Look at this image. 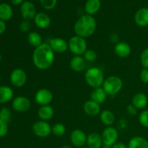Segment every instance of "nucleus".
<instances>
[{
	"label": "nucleus",
	"mask_w": 148,
	"mask_h": 148,
	"mask_svg": "<svg viewBox=\"0 0 148 148\" xmlns=\"http://www.w3.org/2000/svg\"><path fill=\"white\" fill-rule=\"evenodd\" d=\"M54 52L49 43H43L35 49L33 53V63L40 70L49 69L54 62Z\"/></svg>",
	"instance_id": "f257e3e1"
},
{
	"label": "nucleus",
	"mask_w": 148,
	"mask_h": 148,
	"mask_svg": "<svg viewBox=\"0 0 148 148\" xmlns=\"http://www.w3.org/2000/svg\"><path fill=\"white\" fill-rule=\"evenodd\" d=\"M97 23L95 19L92 15L84 14L81 16L74 25L75 35L87 38L92 36L95 32Z\"/></svg>",
	"instance_id": "f03ea898"
},
{
	"label": "nucleus",
	"mask_w": 148,
	"mask_h": 148,
	"mask_svg": "<svg viewBox=\"0 0 148 148\" xmlns=\"http://www.w3.org/2000/svg\"><path fill=\"white\" fill-rule=\"evenodd\" d=\"M85 80L86 83L93 89L101 88L105 80L103 72L98 67L90 68L85 72Z\"/></svg>",
	"instance_id": "7ed1b4c3"
},
{
	"label": "nucleus",
	"mask_w": 148,
	"mask_h": 148,
	"mask_svg": "<svg viewBox=\"0 0 148 148\" xmlns=\"http://www.w3.org/2000/svg\"><path fill=\"white\" fill-rule=\"evenodd\" d=\"M102 88L109 96L117 95L123 88V81L119 77L112 75L105 79Z\"/></svg>",
	"instance_id": "20e7f679"
},
{
	"label": "nucleus",
	"mask_w": 148,
	"mask_h": 148,
	"mask_svg": "<svg viewBox=\"0 0 148 148\" xmlns=\"http://www.w3.org/2000/svg\"><path fill=\"white\" fill-rule=\"evenodd\" d=\"M69 50L75 56H81L83 55L86 51L87 41L85 38L78 36H74L71 38L68 42Z\"/></svg>",
	"instance_id": "39448f33"
},
{
	"label": "nucleus",
	"mask_w": 148,
	"mask_h": 148,
	"mask_svg": "<svg viewBox=\"0 0 148 148\" xmlns=\"http://www.w3.org/2000/svg\"><path fill=\"white\" fill-rule=\"evenodd\" d=\"M51 127L49 123L46 121H38L32 126V132L36 137L45 138L51 133Z\"/></svg>",
	"instance_id": "423d86ee"
},
{
	"label": "nucleus",
	"mask_w": 148,
	"mask_h": 148,
	"mask_svg": "<svg viewBox=\"0 0 148 148\" xmlns=\"http://www.w3.org/2000/svg\"><path fill=\"white\" fill-rule=\"evenodd\" d=\"M101 137L103 145L112 147L116 143H117L119 138V132L115 127H107L103 131Z\"/></svg>",
	"instance_id": "0eeeda50"
},
{
	"label": "nucleus",
	"mask_w": 148,
	"mask_h": 148,
	"mask_svg": "<svg viewBox=\"0 0 148 148\" xmlns=\"http://www.w3.org/2000/svg\"><path fill=\"white\" fill-rule=\"evenodd\" d=\"M27 74L20 68L14 69L10 74V82L16 88H22L27 82Z\"/></svg>",
	"instance_id": "6e6552de"
},
{
	"label": "nucleus",
	"mask_w": 148,
	"mask_h": 148,
	"mask_svg": "<svg viewBox=\"0 0 148 148\" xmlns=\"http://www.w3.org/2000/svg\"><path fill=\"white\" fill-rule=\"evenodd\" d=\"M53 100V93L51 91L46 88H42L38 90L35 94V101L36 103L43 106L50 105Z\"/></svg>",
	"instance_id": "1a4fd4ad"
},
{
	"label": "nucleus",
	"mask_w": 148,
	"mask_h": 148,
	"mask_svg": "<svg viewBox=\"0 0 148 148\" xmlns=\"http://www.w3.org/2000/svg\"><path fill=\"white\" fill-rule=\"evenodd\" d=\"M20 13L25 20H34L36 15V9L34 4L28 1H24L20 7Z\"/></svg>",
	"instance_id": "9d476101"
},
{
	"label": "nucleus",
	"mask_w": 148,
	"mask_h": 148,
	"mask_svg": "<svg viewBox=\"0 0 148 148\" xmlns=\"http://www.w3.org/2000/svg\"><path fill=\"white\" fill-rule=\"evenodd\" d=\"M88 135L82 130H73L70 134V141L74 146L77 147H84L87 143Z\"/></svg>",
	"instance_id": "9b49d317"
},
{
	"label": "nucleus",
	"mask_w": 148,
	"mask_h": 148,
	"mask_svg": "<svg viewBox=\"0 0 148 148\" xmlns=\"http://www.w3.org/2000/svg\"><path fill=\"white\" fill-rule=\"evenodd\" d=\"M12 106L14 111L20 113H24L30 109L31 103L27 97L17 96L14 98Z\"/></svg>",
	"instance_id": "f8f14e48"
},
{
	"label": "nucleus",
	"mask_w": 148,
	"mask_h": 148,
	"mask_svg": "<svg viewBox=\"0 0 148 148\" xmlns=\"http://www.w3.org/2000/svg\"><path fill=\"white\" fill-rule=\"evenodd\" d=\"M54 53H63L69 49L68 42L62 38H53L49 43Z\"/></svg>",
	"instance_id": "ddd939ff"
},
{
	"label": "nucleus",
	"mask_w": 148,
	"mask_h": 148,
	"mask_svg": "<svg viewBox=\"0 0 148 148\" xmlns=\"http://www.w3.org/2000/svg\"><path fill=\"white\" fill-rule=\"evenodd\" d=\"M83 111L89 116H96L101 114V106L92 100H89L84 103Z\"/></svg>",
	"instance_id": "4468645a"
},
{
	"label": "nucleus",
	"mask_w": 148,
	"mask_h": 148,
	"mask_svg": "<svg viewBox=\"0 0 148 148\" xmlns=\"http://www.w3.org/2000/svg\"><path fill=\"white\" fill-rule=\"evenodd\" d=\"M114 52L120 58H127L131 54L132 48L127 42L121 41L116 43L114 47Z\"/></svg>",
	"instance_id": "2eb2a0df"
},
{
	"label": "nucleus",
	"mask_w": 148,
	"mask_h": 148,
	"mask_svg": "<svg viewBox=\"0 0 148 148\" xmlns=\"http://www.w3.org/2000/svg\"><path fill=\"white\" fill-rule=\"evenodd\" d=\"M134 22L140 27L148 25V8L143 7L137 10L134 15Z\"/></svg>",
	"instance_id": "dca6fc26"
},
{
	"label": "nucleus",
	"mask_w": 148,
	"mask_h": 148,
	"mask_svg": "<svg viewBox=\"0 0 148 148\" xmlns=\"http://www.w3.org/2000/svg\"><path fill=\"white\" fill-rule=\"evenodd\" d=\"M34 23L40 29H46L51 23L50 17L44 12H38L34 18Z\"/></svg>",
	"instance_id": "f3484780"
},
{
	"label": "nucleus",
	"mask_w": 148,
	"mask_h": 148,
	"mask_svg": "<svg viewBox=\"0 0 148 148\" xmlns=\"http://www.w3.org/2000/svg\"><path fill=\"white\" fill-rule=\"evenodd\" d=\"M86 61L82 56H75L71 59L69 66L71 69L76 72L83 71L86 66Z\"/></svg>",
	"instance_id": "a211bd4d"
},
{
	"label": "nucleus",
	"mask_w": 148,
	"mask_h": 148,
	"mask_svg": "<svg viewBox=\"0 0 148 148\" xmlns=\"http://www.w3.org/2000/svg\"><path fill=\"white\" fill-rule=\"evenodd\" d=\"M86 144L88 148H101L103 143L101 135L96 132H92L88 135Z\"/></svg>",
	"instance_id": "6ab92c4d"
},
{
	"label": "nucleus",
	"mask_w": 148,
	"mask_h": 148,
	"mask_svg": "<svg viewBox=\"0 0 148 148\" xmlns=\"http://www.w3.org/2000/svg\"><path fill=\"white\" fill-rule=\"evenodd\" d=\"M107 93L102 87L98 88H94L90 92V100L98 104L103 103L107 99Z\"/></svg>",
	"instance_id": "aec40b11"
},
{
	"label": "nucleus",
	"mask_w": 148,
	"mask_h": 148,
	"mask_svg": "<svg viewBox=\"0 0 148 148\" xmlns=\"http://www.w3.org/2000/svg\"><path fill=\"white\" fill-rule=\"evenodd\" d=\"M53 115H54V110L50 105L40 106L38 111V116L42 121H49L53 118Z\"/></svg>",
	"instance_id": "412c9836"
},
{
	"label": "nucleus",
	"mask_w": 148,
	"mask_h": 148,
	"mask_svg": "<svg viewBox=\"0 0 148 148\" xmlns=\"http://www.w3.org/2000/svg\"><path fill=\"white\" fill-rule=\"evenodd\" d=\"M148 98L147 96L143 92H138L135 94L132 98V104L136 107L137 109H143L145 108L147 105Z\"/></svg>",
	"instance_id": "4be33fe9"
},
{
	"label": "nucleus",
	"mask_w": 148,
	"mask_h": 148,
	"mask_svg": "<svg viewBox=\"0 0 148 148\" xmlns=\"http://www.w3.org/2000/svg\"><path fill=\"white\" fill-rule=\"evenodd\" d=\"M101 2L100 0H88L85 4V10L87 14L93 15L100 10Z\"/></svg>",
	"instance_id": "5701e85b"
},
{
	"label": "nucleus",
	"mask_w": 148,
	"mask_h": 148,
	"mask_svg": "<svg viewBox=\"0 0 148 148\" xmlns=\"http://www.w3.org/2000/svg\"><path fill=\"white\" fill-rule=\"evenodd\" d=\"M128 148H148V140L140 136H136L130 139Z\"/></svg>",
	"instance_id": "b1692460"
},
{
	"label": "nucleus",
	"mask_w": 148,
	"mask_h": 148,
	"mask_svg": "<svg viewBox=\"0 0 148 148\" xmlns=\"http://www.w3.org/2000/svg\"><path fill=\"white\" fill-rule=\"evenodd\" d=\"M100 120L104 125L111 127L115 121V115L110 110H103L100 114Z\"/></svg>",
	"instance_id": "393cba45"
},
{
	"label": "nucleus",
	"mask_w": 148,
	"mask_h": 148,
	"mask_svg": "<svg viewBox=\"0 0 148 148\" xmlns=\"http://www.w3.org/2000/svg\"><path fill=\"white\" fill-rule=\"evenodd\" d=\"M13 90L8 86L0 87V103H5L11 101L13 98Z\"/></svg>",
	"instance_id": "a878e982"
},
{
	"label": "nucleus",
	"mask_w": 148,
	"mask_h": 148,
	"mask_svg": "<svg viewBox=\"0 0 148 148\" xmlns=\"http://www.w3.org/2000/svg\"><path fill=\"white\" fill-rule=\"evenodd\" d=\"M27 42L30 46L36 49L43 43L42 37L38 32L31 31L27 35Z\"/></svg>",
	"instance_id": "bb28decb"
},
{
	"label": "nucleus",
	"mask_w": 148,
	"mask_h": 148,
	"mask_svg": "<svg viewBox=\"0 0 148 148\" xmlns=\"http://www.w3.org/2000/svg\"><path fill=\"white\" fill-rule=\"evenodd\" d=\"M13 10L11 6L6 3L0 4V20L7 21L12 17Z\"/></svg>",
	"instance_id": "cd10ccee"
},
{
	"label": "nucleus",
	"mask_w": 148,
	"mask_h": 148,
	"mask_svg": "<svg viewBox=\"0 0 148 148\" xmlns=\"http://www.w3.org/2000/svg\"><path fill=\"white\" fill-rule=\"evenodd\" d=\"M51 132L56 137H62L66 133V127L62 123H56L52 126Z\"/></svg>",
	"instance_id": "c85d7f7f"
},
{
	"label": "nucleus",
	"mask_w": 148,
	"mask_h": 148,
	"mask_svg": "<svg viewBox=\"0 0 148 148\" xmlns=\"http://www.w3.org/2000/svg\"><path fill=\"white\" fill-rule=\"evenodd\" d=\"M83 57L87 62H94L97 59L98 54L92 49H87L84 53Z\"/></svg>",
	"instance_id": "c756f323"
},
{
	"label": "nucleus",
	"mask_w": 148,
	"mask_h": 148,
	"mask_svg": "<svg viewBox=\"0 0 148 148\" xmlns=\"http://www.w3.org/2000/svg\"><path fill=\"white\" fill-rule=\"evenodd\" d=\"M12 113L8 108H3L0 111V120L9 123L11 121Z\"/></svg>",
	"instance_id": "7c9ffc66"
},
{
	"label": "nucleus",
	"mask_w": 148,
	"mask_h": 148,
	"mask_svg": "<svg viewBox=\"0 0 148 148\" xmlns=\"http://www.w3.org/2000/svg\"><path fill=\"white\" fill-rule=\"evenodd\" d=\"M42 7L47 10H53L57 4V0H40Z\"/></svg>",
	"instance_id": "2f4dec72"
},
{
	"label": "nucleus",
	"mask_w": 148,
	"mask_h": 148,
	"mask_svg": "<svg viewBox=\"0 0 148 148\" xmlns=\"http://www.w3.org/2000/svg\"><path fill=\"white\" fill-rule=\"evenodd\" d=\"M139 121L143 127L148 128V110H144L139 115Z\"/></svg>",
	"instance_id": "473e14b6"
},
{
	"label": "nucleus",
	"mask_w": 148,
	"mask_h": 148,
	"mask_svg": "<svg viewBox=\"0 0 148 148\" xmlns=\"http://www.w3.org/2000/svg\"><path fill=\"white\" fill-rule=\"evenodd\" d=\"M140 62L143 68L148 69V48L142 51L140 55Z\"/></svg>",
	"instance_id": "72a5a7b5"
},
{
	"label": "nucleus",
	"mask_w": 148,
	"mask_h": 148,
	"mask_svg": "<svg viewBox=\"0 0 148 148\" xmlns=\"http://www.w3.org/2000/svg\"><path fill=\"white\" fill-rule=\"evenodd\" d=\"M31 28V25H30V21L27 20H23L20 24V30L23 33H27L30 30Z\"/></svg>",
	"instance_id": "f704fd0d"
},
{
	"label": "nucleus",
	"mask_w": 148,
	"mask_h": 148,
	"mask_svg": "<svg viewBox=\"0 0 148 148\" xmlns=\"http://www.w3.org/2000/svg\"><path fill=\"white\" fill-rule=\"evenodd\" d=\"M8 132V123L0 120V137L7 135Z\"/></svg>",
	"instance_id": "c9c22d12"
},
{
	"label": "nucleus",
	"mask_w": 148,
	"mask_h": 148,
	"mask_svg": "<svg viewBox=\"0 0 148 148\" xmlns=\"http://www.w3.org/2000/svg\"><path fill=\"white\" fill-rule=\"evenodd\" d=\"M140 77L142 82L145 84H148V69L143 68L140 74Z\"/></svg>",
	"instance_id": "e433bc0d"
},
{
	"label": "nucleus",
	"mask_w": 148,
	"mask_h": 148,
	"mask_svg": "<svg viewBox=\"0 0 148 148\" xmlns=\"http://www.w3.org/2000/svg\"><path fill=\"white\" fill-rule=\"evenodd\" d=\"M127 112L130 116H135L137 114V110L138 109L134 106H133L132 104H130V105L127 106Z\"/></svg>",
	"instance_id": "4c0bfd02"
},
{
	"label": "nucleus",
	"mask_w": 148,
	"mask_h": 148,
	"mask_svg": "<svg viewBox=\"0 0 148 148\" xmlns=\"http://www.w3.org/2000/svg\"><path fill=\"white\" fill-rule=\"evenodd\" d=\"M119 36L116 33H112L110 36V40H111V41L112 43H116V44L119 43Z\"/></svg>",
	"instance_id": "58836bf2"
},
{
	"label": "nucleus",
	"mask_w": 148,
	"mask_h": 148,
	"mask_svg": "<svg viewBox=\"0 0 148 148\" xmlns=\"http://www.w3.org/2000/svg\"><path fill=\"white\" fill-rule=\"evenodd\" d=\"M112 148H128V146L123 143H116L114 145L111 147Z\"/></svg>",
	"instance_id": "ea45409f"
},
{
	"label": "nucleus",
	"mask_w": 148,
	"mask_h": 148,
	"mask_svg": "<svg viewBox=\"0 0 148 148\" xmlns=\"http://www.w3.org/2000/svg\"><path fill=\"white\" fill-rule=\"evenodd\" d=\"M6 30V24L4 21L0 20V35L2 34Z\"/></svg>",
	"instance_id": "a19ab883"
},
{
	"label": "nucleus",
	"mask_w": 148,
	"mask_h": 148,
	"mask_svg": "<svg viewBox=\"0 0 148 148\" xmlns=\"http://www.w3.org/2000/svg\"><path fill=\"white\" fill-rule=\"evenodd\" d=\"M11 2L14 5H20V4H23L24 1H23V0H11Z\"/></svg>",
	"instance_id": "79ce46f5"
},
{
	"label": "nucleus",
	"mask_w": 148,
	"mask_h": 148,
	"mask_svg": "<svg viewBox=\"0 0 148 148\" xmlns=\"http://www.w3.org/2000/svg\"><path fill=\"white\" fill-rule=\"evenodd\" d=\"M61 148H72V147L69 145H64V146H62Z\"/></svg>",
	"instance_id": "37998d69"
},
{
	"label": "nucleus",
	"mask_w": 148,
	"mask_h": 148,
	"mask_svg": "<svg viewBox=\"0 0 148 148\" xmlns=\"http://www.w3.org/2000/svg\"><path fill=\"white\" fill-rule=\"evenodd\" d=\"M101 148H112L111 147H109V146H106V145H103Z\"/></svg>",
	"instance_id": "c03bdc74"
},
{
	"label": "nucleus",
	"mask_w": 148,
	"mask_h": 148,
	"mask_svg": "<svg viewBox=\"0 0 148 148\" xmlns=\"http://www.w3.org/2000/svg\"><path fill=\"white\" fill-rule=\"evenodd\" d=\"M78 148H88V147H85V146H84V147H78Z\"/></svg>",
	"instance_id": "a18cd8bd"
},
{
	"label": "nucleus",
	"mask_w": 148,
	"mask_h": 148,
	"mask_svg": "<svg viewBox=\"0 0 148 148\" xmlns=\"http://www.w3.org/2000/svg\"><path fill=\"white\" fill-rule=\"evenodd\" d=\"M1 53H0V62H1Z\"/></svg>",
	"instance_id": "49530a36"
},
{
	"label": "nucleus",
	"mask_w": 148,
	"mask_h": 148,
	"mask_svg": "<svg viewBox=\"0 0 148 148\" xmlns=\"http://www.w3.org/2000/svg\"><path fill=\"white\" fill-rule=\"evenodd\" d=\"M33 1H38V0H33ZM40 1V0H39Z\"/></svg>",
	"instance_id": "de8ad7c7"
},
{
	"label": "nucleus",
	"mask_w": 148,
	"mask_h": 148,
	"mask_svg": "<svg viewBox=\"0 0 148 148\" xmlns=\"http://www.w3.org/2000/svg\"><path fill=\"white\" fill-rule=\"evenodd\" d=\"M0 81H1V75H0Z\"/></svg>",
	"instance_id": "09e8293b"
}]
</instances>
